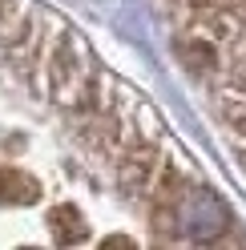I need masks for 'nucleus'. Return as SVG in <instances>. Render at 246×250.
Wrapping results in <instances>:
<instances>
[{
    "label": "nucleus",
    "mask_w": 246,
    "mask_h": 250,
    "mask_svg": "<svg viewBox=\"0 0 246 250\" xmlns=\"http://www.w3.org/2000/svg\"><path fill=\"white\" fill-rule=\"evenodd\" d=\"M178 222H182V234L194 242H206L214 238L222 226H226V210H222V202L206 194V190H190L186 202L178 206Z\"/></svg>",
    "instance_id": "f257e3e1"
},
{
    "label": "nucleus",
    "mask_w": 246,
    "mask_h": 250,
    "mask_svg": "<svg viewBox=\"0 0 246 250\" xmlns=\"http://www.w3.org/2000/svg\"><path fill=\"white\" fill-rule=\"evenodd\" d=\"M12 21V0H0V24Z\"/></svg>",
    "instance_id": "f03ea898"
}]
</instances>
